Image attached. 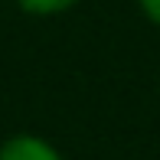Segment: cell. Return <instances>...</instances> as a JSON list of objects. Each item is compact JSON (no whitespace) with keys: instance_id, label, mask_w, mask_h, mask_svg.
Returning a JSON list of instances; mask_svg holds the SVG:
<instances>
[{"instance_id":"1","label":"cell","mask_w":160,"mask_h":160,"mask_svg":"<svg viewBox=\"0 0 160 160\" xmlns=\"http://www.w3.org/2000/svg\"><path fill=\"white\" fill-rule=\"evenodd\" d=\"M0 160H59V154L49 144H42L39 137L20 134V137H10L0 147Z\"/></svg>"},{"instance_id":"3","label":"cell","mask_w":160,"mask_h":160,"mask_svg":"<svg viewBox=\"0 0 160 160\" xmlns=\"http://www.w3.org/2000/svg\"><path fill=\"white\" fill-rule=\"evenodd\" d=\"M141 7H144V13H147L150 20L160 23V0H141Z\"/></svg>"},{"instance_id":"2","label":"cell","mask_w":160,"mask_h":160,"mask_svg":"<svg viewBox=\"0 0 160 160\" xmlns=\"http://www.w3.org/2000/svg\"><path fill=\"white\" fill-rule=\"evenodd\" d=\"M75 0H20V7L30 13H59L65 7H72Z\"/></svg>"}]
</instances>
